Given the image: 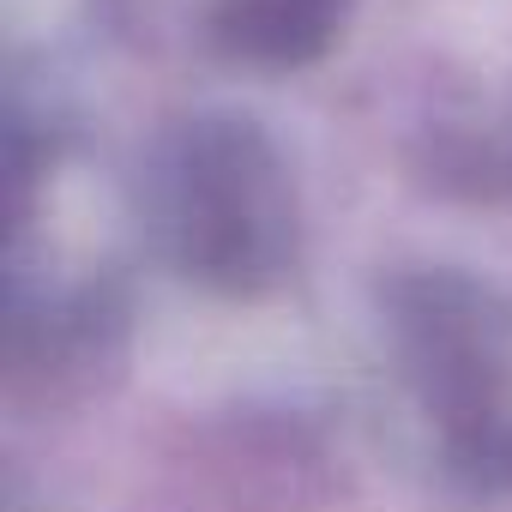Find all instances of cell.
<instances>
[{
  "label": "cell",
  "instance_id": "6da1fadb",
  "mask_svg": "<svg viewBox=\"0 0 512 512\" xmlns=\"http://www.w3.org/2000/svg\"><path fill=\"white\" fill-rule=\"evenodd\" d=\"M163 223L175 260L217 290H260L296 247V211L278 151L247 121H193L163 169Z\"/></svg>",
  "mask_w": 512,
  "mask_h": 512
},
{
  "label": "cell",
  "instance_id": "7a4b0ae2",
  "mask_svg": "<svg viewBox=\"0 0 512 512\" xmlns=\"http://www.w3.org/2000/svg\"><path fill=\"white\" fill-rule=\"evenodd\" d=\"M392 326H398L410 374L422 380V392L446 428L494 410L506 326L476 284H464L452 272L404 278V284H392Z\"/></svg>",
  "mask_w": 512,
  "mask_h": 512
},
{
  "label": "cell",
  "instance_id": "3957f363",
  "mask_svg": "<svg viewBox=\"0 0 512 512\" xmlns=\"http://www.w3.org/2000/svg\"><path fill=\"white\" fill-rule=\"evenodd\" d=\"M350 0H217L211 31L247 67H308L332 49Z\"/></svg>",
  "mask_w": 512,
  "mask_h": 512
},
{
  "label": "cell",
  "instance_id": "277c9868",
  "mask_svg": "<svg viewBox=\"0 0 512 512\" xmlns=\"http://www.w3.org/2000/svg\"><path fill=\"white\" fill-rule=\"evenodd\" d=\"M446 452L470 488H512V416L488 410L476 422L446 428Z\"/></svg>",
  "mask_w": 512,
  "mask_h": 512
}]
</instances>
